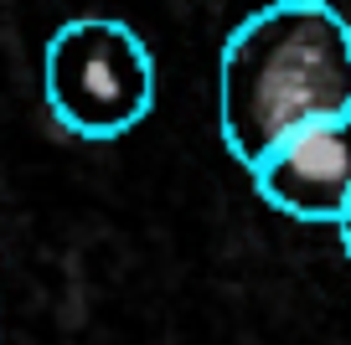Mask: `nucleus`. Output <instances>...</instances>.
I'll list each match as a JSON object with an SVG mask.
<instances>
[{
	"label": "nucleus",
	"instance_id": "f257e3e1",
	"mask_svg": "<svg viewBox=\"0 0 351 345\" xmlns=\"http://www.w3.org/2000/svg\"><path fill=\"white\" fill-rule=\"evenodd\" d=\"M351 108V21L330 0H274L222 42L217 129L253 170L285 134Z\"/></svg>",
	"mask_w": 351,
	"mask_h": 345
},
{
	"label": "nucleus",
	"instance_id": "f03ea898",
	"mask_svg": "<svg viewBox=\"0 0 351 345\" xmlns=\"http://www.w3.org/2000/svg\"><path fill=\"white\" fill-rule=\"evenodd\" d=\"M47 108L77 140H119L155 103V57L114 16L62 21L42 62Z\"/></svg>",
	"mask_w": 351,
	"mask_h": 345
},
{
	"label": "nucleus",
	"instance_id": "7ed1b4c3",
	"mask_svg": "<svg viewBox=\"0 0 351 345\" xmlns=\"http://www.w3.org/2000/svg\"><path fill=\"white\" fill-rule=\"evenodd\" d=\"M248 175L274 212L336 227L351 212V108L285 134Z\"/></svg>",
	"mask_w": 351,
	"mask_h": 345
},
{
	"label": "nucleus",
	"instance_id": "20e7f679",
	"mask_svg": "<svg viewBox=\"0 0 351 345\" xmlns=\"http://www.w3.org/2000/svg\"><path fill=\"white\" fill-rule=\"evenodd\" d=\"M336 232H341V248H346V258H351V212L336 222Z\"/></svg>",
	"mask_w": 351,
	"mask_h": 345
}]
</instances>
